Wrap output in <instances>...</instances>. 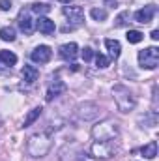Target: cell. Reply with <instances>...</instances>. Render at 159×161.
<instances>
[{
    "instance_id": "6da1fadb",
    "label": "cell",
    "mask_w": 159,
    "mask_h": 161,
    "mask_svg": "<svg viewBox=\"0 0 159 161\" xmlns=\"http://www.w3.org/2000/svg\"><path fill=\"white\" fill-rule=\"evenodd\" d=\"M52 146V141H51V133L49 131H40V133H34L28 137V142H26V152L30 158H45L49 154Z\"/></svg>"
},
{
    "instance_id": "7a4b0ae2",
    "label": "cell",
    "mask_w": 159,
    "mask_h": 161,
    "mask_svg": "<svg viewBox=\"0 0 159 161\" xmlns=\"http://www.w3.org/2000/svg\"><path fill=\"white\" fill-rule=\"evenodd\" d=\"M118 135H120V127L114 120L97 122L92 127V137H94V141H99V142H112Z\"/></svg>"
},
{
    "instance_id": "3957f363",
    "label": "cell",
    "mask_w": 159,
    "mask_h": 161,
    "mask_svg": "<svg viewBox=\"0 0 159 161\" xmlns=\"http://www.w3.org/2000/svg\"><path fill=\"white\" fill-rule=\"evenodd\" d=\"M112 97H114V103L118 107L120 113H129L135 109L137 105V97L133 96V92L123 86V84H114L112 86Z\"/></svg>"
},
{
    "instance_id": "277c9868",
    "label": "cell",
    "mask_w": 159,
    "mask_h": 161,
    "mask_svg": "<svg viewBox=\"0 0 159 161\" xmlns=\"http://www.w3.org/2000/svg\"><path fill=\"white\" fill-rule=\"evenodd\" d=\"M75 116L80 122H94L99 116V105L94 103V101H84L79 103L77 109H75Z\"/></svg>"
},
{
    "instance_id": "5b68a950",
    "label": "cell",
    "mask_w": 159,
    "mask_h": 161,
    "mask_svg": "<svg viewBox=\"0 0 159 161\" xmlns=\"http://www.w3.org/2000/svg\"><path fill=\"white\" fill-rule=\"evenodd\" d=\"M139 64L142 69H156L159 64V49L157 47H146L139 53Z\"/></svg>"
},
{
    "instance_id": "8992f818",
    "label": "cell",
    "mask_w": 159,
    "mask_h": 161,
    "mask_svg": "<svg viewBox=\"0 0 159 161\" xmlns=\"http://www.w3.org/2000/svg\"><path fill=\"white\" fill-rule=\"evenodd\" d=\"M64 15L69 19V26H64V32H68V30H73V28H77L82 25V21H84V11H82V8L80 6H64Z\"/></svg>"
},
{
    "instance_id": "52a82bcc",
    "label": "cell",
    "mask_w": 159,
    "mask_h": 161,
    "mask_svg": "<svg viewBox=\"0 0 159 161\" xmlns=\"http://www.w3.org/2000/svg\"><path fill=\"white\" fill-rule=\"evenodd\" d=\"M90 150H92V158L94 159H109L114 154L112 142H99V141H96Z\"/></svg>"
},
{
    "instance_id": "ba28073f",
    "label": "cell",
    "mask_w": 159,
    "mask_h": 161,
    "mask_svg": "<svg viewBox=\"0 0 159 161\" xmlns=\"http://www.w3.org/2000/svg\"><path fill=\"white\" fill-rule=\"evenodd\" d=\"M51 56H52V51H51L49 45H38V47L30 53V58H32V62H36V64H47V62L51 60Z\"/></svg>"
},
{
    "instance_id": "9c48e42d",
    "label": "cell",
    "mask_w": 159,
    "mask_h": 161,
    "mask_svg": "<svg viewBox=\"0 0 159 161\" xmlns=\"http://www.w3.org/2000/svg\"><path fill=\"white\" fill-rule=\"evenodd\" d=\"M154 15H156V6H144V8L137 9L133 17H135L137 23H140V25H148V23H152Z\"/></svg>"
},
{
    "instance_id": "30bf717a",
    "label": "cell",
    "mask_w": 159,
    "mask_h": 161,
    "mask_svg": "<svg viewBox=\"0 0 159 161\" xmlns=\"http://www.w3.org/2000/svg\"><path fill=\"white\" fill-rule=\"evenodd\" d=\"M58 54H60V58H64V60H75L77 56H79V47H77V43H64L62 47H60V51H58Z\"/></svg>"
},
{
    "instance_id": "8fae6325",
    "label": "cell",
    "mask_w": 159,
    "mask_h": 161,
    "mask_svg": "<svg viewBox=\"0 0 159 161\" xmlns=\"http://www.w3.org/2000/svg\"><path fill=\"white\" fill-rule=\"evenodd\" d=\"M66 92V84H64V80L60 79H54L51 82V86H49V90H47V96H45V99L47 101H52L54 97H58L60 94H64Z\"/></svg>"
},
{
    "instance_id": "7c38bea8",
    "label": "cell",
    "mask_w": 159,
    "mask_h": 161,
    "mask_svg": "<svg viewBox=\"0 0 159 161\" xmlns=\"http://www.w3.org/2000/svg\"><path fill=\"white\" fill-rule=\"evenodd\" d=\"M36 28L40 30L41 34L49 36V34H52V32L56 30V25H54V21H51L49 17L40 15V17H38V21H36Z\"/></svg>"
},
{
    "instance_id": "4fadbf2b",
    "label": "cell",
    "mask_w": 159,
    "mask_h": 161,
    "mask_svg": "<svg viewBox=\"0 0 159 161\" xmlns=\"http://www.w3.org/2000/svg\"><path fill=\"white\" fill-rule=\"evenodd\" d=\"M17 23H19V28H21L25 34H30V32H32V19H30L28 9H23V11H21Z\"/></svg>"
},
{
    "instance_id": "5bb4252c",
    "label": "cell",
    "mask_w": 159,
    "mask_h": 161,
    "mask_svg": "<svg viewBox=\"0 0 159 161\" xmlns=\"http://www.w3.org/2000/svg\"><path fill=\"white\" fill-rule=\"evenodd\" d=\"M38 77H40V71H38L36 66H25V68H23V79L26 80L28 84L36 82Z\"/></svg>"
},
{
    "instance_id": "9a60e30c",
    "label": "cell",
    "mask_w": 159,
    "mask_h": 161,
    "mask_svg": "<svg viewBox=\"0 0 159 161\" xmlns=\"http://www.w3.org/2000/svg\"><path fill=\"white\" fill-rule=\"evenodd\" d=\"M140 154H142L146 159H154V158L157 156V142H156V141H150L148 144H144V146L140 148Z\"/></svg>"
},
{
    "instance_id": "2e32d148",
    "label": "cell",
    "mask_w": 159,
    "mask_h": 161,
    "mask_svg": "<svg viewBox=\"0 0 159 161\" xmlns=\"http://www.w3.org/2000/svg\"><path fill=\"white\" fill-rule=\"evenodd\" d=\"M105 47L111 54V58H118L120 56V51H122V45H120L118 40H105Z\"/></svg>"
},
{
    "instance_id": "e0dca14e",
    "label": "cell",
    "mask_w": 159,
    "mask_h": 161,
    "mask_svg": "<svg viewBox=\"0 0 159 161\" xmlns=\"http://www.w3.org/2000/svg\"><path fill=\"white\" fill-rule=\"evenodd\" d=\"M41 111H43L41 107H34V109L26 114V118H25V122H23V127H30V125H32V124L41 116Z\"/></svg>"
},
{
    "instance_id": "ac0fdd59",
    "label": "cell",
    "mask_w": 159,
    "mask_h": 161,
    "mask_svg": "<svg viewBox=\"0 0 159 161\" xmlns=\"http://www.w3.org/2000/svg\"><path fill=\"white\" fill-rule=\"evenodd\" d=\"M0 62H4L6 66H15L17 64V54L11 51H0Z\"/></svg>"
},
{
    "instance_id": "d6986e66",
    "label": "cell",
    "mask_w": 159,
    "mask_h": 161,
    "mask_svg": "<svg viewBox=\"0 0 159 161\" xmlns=\"http://www.w3.org/2000/svg\"><path fill=\"white\" fill-rule=\"evenodd\" d=\"M15 28L13 26H2L0 28V40L2 41H15Z\"/></svg>"
},
{
    "instance_id": "ffe728a7",
    "label": "cell",
    "mask_w": 159,
    "mask_h": 161,
    "mask_svg": "<svg viewBox=\"0 0 159 161\" xmlns=\"http://www.w3.org/2000/svg\"><path fill=\"white\" fill-rule=\"evenodd\" d=\"M30 9H32L34 13H38V15H45V13H49V11H51V6H49V4H45V2H36V4H32V6H30Z\"/></svg>"
},
{
    "instance_id": "44dd1931",
    "label": "cell",
    "mask_w": 159,
    "mask_h": 161,
    "mask_svg": "<svg viewBox=\"0 0 159 161\" xmlns=\"http://www.w3.org/2000/svg\"><path fill=\"white\" fill-rule=\"evenodd\" d=\"M125 38H127L129 43H140V41L144 40V34H142V32H139V30H129Z\"/></svg>"
},
{
    "instance_id": "7402d4cb",
    "label": "cell",
    "mask_w": 159,
    "mask_h": 161,
    "mask_svg": "<svg viewBox=\"0 0 159 161\" xmlns=\"http://www.w3.org/2000/svg\"><path fill=\"white\" fill-rule=\"evenodd\" d=\"M90 15H92V19H94V21H99V23L107 19V11H105V9H101V8H94V9L90 11Z\"/></svg>"
},
{
    "instance_id": "603a6c76",
    "label": "cell",
    "mask_w": 159,
    "mask_h": 161,
    "mask_svg": "<svg viewBox=\"0 0 159 161\" xmlns=\"http://www.w3.org/2000/svg\"><path fill=\"white\" fill-rule=\"evenodd\" d=\"M96 64H97V68L105 69V68H109L111 58H109V56H105V54H96Z\"/></svg>"
},
{
    "instance_id": "cb8c5ba5",
    "label": "cell",
    "mask_w": 159,
    "mask_h": 161,
    "mask_svg": "<svg viewBox=\"0 0 159 161\" xmlns=\"http://www.w3.org/2000/svg\"><path fill=\"white\" fill-rule=\"evenodd\" d=\"M127 19H129V11H122L118 17H116L114 26H123V25H127Z\"/></svg>"
},
{
    "instance_id": "d4e9b609",
    "label": "cell",
    "mask_w": 159,
    "mask_h": 161,
    "mask_svg": "<svg viewBox=\"0 0 159 161\" xmlns=\"http://www.w3.org/2000/svg\"><path fill=\"white\" fill-rule=\"evenodd\" d=\"M80 56H82V60H84V62H90V60L94 58V51H92L90 47H84V49H82V53H80Z\"/></svg>"
},
{
    "instance_id": "484cf974",
    "label": "cell",
    "mask_w": 159,
    "mask_h": 161,
    "mask_svg": "<svg viewBox=\"0 0 159 161\" xmlns=\"http://www.w3.org/2000/svg\"><path fill=\"white\" fill-rule=\"evenodd\" d=\"M0 9L2 11H9L11 9V2L9 0H0Z\"/></svg>"
},
{
    "instance_id": "4316f807",
    "label": "cell",
    "mask_w": 159,
    "mask_h": 161,
    "mask_svg": "<svg viewBox=\"0 0 159 161\" xmlns=\"http://www.w3.org/2000/svg\"><path fill=\"white\" fill-rule=\"evenodd\" d=\"M79 161H96L92 156H88V154H84V152H80L79 154Z\"/></svg>"
},
{
    "instance_id": "83f0119b",
    "label": "cell",
    "mask_w": 159,
    "mask_h": 161,
    "mask_svg": "<svg viewBox=\"0 0 159 161\" xmlns=\"http://www.w3.org/2000/svg\"><path fill=\"white\" fill-rule=\"evenodd\" d=\"M152 40H154V41L159 40V30H152Z\"/></svg>"
},
{
    "instance_id": "f1b7e54d",
    "label": "cell",
    "mask_w": 159,
    "mask_h": 161,
    "mask_svg": "<svg viewBox=\"0 0 159 161\" xmlns=\"http://www.w3.org/2000/svg\"><path fill=\"white\" fill-rule=\"evenodd\" d=\"M105 4H107L109 8H114V6H116V0H105Z\"/></svg>"
},
{
    "instance_id": "f546056e",
    "label": "cell",
    "mask_w": 159,
    "mask_h": 161,
    "mask_svg": "<svg viewBox=\"0 0 159 161\" xmlns=\"http://www.w3.org/2000/svg\"><path fill=\"white\" fill-rule=\"evenodd\" d=\"M62 4H69V2H73V0H60Z\"/></svg>"
}]
</instances>
